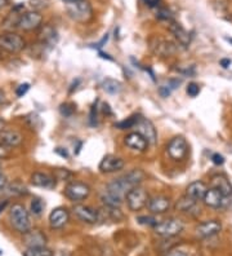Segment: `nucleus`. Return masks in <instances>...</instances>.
Listing matches in <instances>:
<instances>
[{"label":"nucleus","mask_w":232,"mask_h":256,"mask_svg":"<svg viewBox=\"0 0 232 256\" xmlns=\"http://www.w3.org/2000/svg\"><path fill=\"white\" fill-rule=\"evenodd\" d=\"M207 192H208V186L205 182H194L187 186V189H186V196L198 202V200H204Z\"/></svg>","instance_id":"nucleus-17"},{"label":"nucleus","mask_w":232,"mask_h":256,"mask_svg":"<svg viewBox=\"0 0 232 256\" xmlns=\"http://www.w3.org/2000/svg\"><path fill=\"white\" fill-rule=\"evenodd\" d=\"M152 50L156 54L161 57H167L173 54L176 52V46L173 43L167 40H161V39H156L155 40V44L152 46Z\"/></svg>","instance_id":"nucleus-24"},{"label":"nucleus","mask_w":232,"mask_h":256,"mask_svg":"<svg viewBox=\"0 0 232 256\" xmlns=\"http://www.w3.org/2000/svg\"><path fill=\"white\" fill-rule=\"evenodd\" d=\"M168 154L172 160H185L187 153H189V144L183 136H176L169 141L167 146Z\"/></svg>","instance_id":"nucleus-7"},{"label":"nucleus","mask_w":232,"mask_h":256,"mask_svg":"<svg viewBox=\"0 0 232 256\" xmlns=\"http://www.w3.org/2000/svg\"><path fill=\"white\" fill-rule=\"evenodd\" d=\"M103 91L107 92L110 94H118L121 91V83L119 80H115V79L107 78L103 80L102 83Z\"/></svg>","instance_id":"nucleus-27"},{"label":"nucleus","mask_w":232,"mask_h":256,"mask_svg":"<svg viewBox=\"0 0 232 256\" xmlns=\"http://www.w3.org/2000/svg\"><path fill=\"white\" fill-rule=\"evenodd\" d=\"M167 256H189L185 251H181V250H173V251H169Z\"/></svg>","instance_id":"nucleus-44"},{"label":"nucleus","mask_w":232,"mask_h":256,"mask_svg":"<svg viewBox=\"0 0 232 256\" xmlns=\"http://www.w3.org/2000/svg\"><path fill=\"white\" fill-rule=\"evenodd\" d=\"M101 200H102V202L108 207H119L121 204V202H123L121 198L116 197L115 194L110 193V192L106 190V189L103 190V193L101 194Z\"/></svg>","instance_id":"nucleus-28"},{"label":"nucleus","mask_w":232,"mask_h":256,"mask_svg":"<svg viewBox=\"0 0 232 256\" xmlns=\"http://www.w3.org/2000/svg\"><path fill=\"white\" fill-rule=\"evenodd\" d=\"M72 178V172L68 171L67 168H58L56 170V178L62 180V182H68Z\"/></svg>","instance_id":"nucleus-35"},{"label":"nucleus","mask_w":232,"mask_h":256,"mask_svg":"<svg viewBox=\"0 0 232 256\" xmlns=\"http://www.w3.org/2000/svg\"><path fill=\"white\" fill-rule=\"evenodd\" d=\"M0 255H1V250H0Z\"/></svg>","instance_id":"nucleus-54"},{"label":"nucleus","mask_w":232,"mask_h":256,"mask_svg":"<svg viewBox=\"0 0 232 256\" xmlns=\"http://www.w3.org/2000/svg\"><path fill=\"white\" fill-rule=\"evenodd\" d=\"M39 40H40V43L43 47H46V46L53 47V46L57 43V40H58L57 32L52 28V26H49V25L43 26L40 30V32H39Z\"/></svg>","instance_id":"nucleus-22"},{"label":"nucleus","mask_w":232,"mask_h":256,"mask_svg":"<svg viewBox=\"0 0 232 256\" xmlns=\"http://www.w3.org/2000/svg\"><path fill=\"white\" fill-rule=\"evenodd\" d=\"M169 30L170 32L174 35V38L177 39V42L182 46V47H189L190 43H191V35L189 32H186L185 28L180 25V24H177V22H170L169 25Z\"/></svg>","instance_id":"nucleus-19"},{"label":"nucleus","mask_w":232,"mask_h":256,"mask_svg":"<svg viewBox=\"0 0 232 256\" xmlns=\"http://www.w3.org/2000/svg\"><path fill=\"white\" fill-rule=\"evenodd\" d=\"M28 90H30V84H28V83H22V84H19L18 87H17V90H15V94H17V97H23L27 94Z\"/></svg>","instance_id":"nucleus-38"},{"label":"nucleus","mask_w":232,"mask_h":256,"mask_svg":"<svg viewBox=\"0 0 232 256\" xmlns=\"http://www.w3.org/2000/svg\"><path fill=\"white\" fill-rule=\"evenodd\" d=\"M137 222H139L141 225H147V226H155V225L158 224L156 219L155 218H151V216H139Z\"/></svg>","instance_id":"nucleus-36"},{"label":"nucleus","mask_w":232,"mask_h":256,"mask_svg":"<svg viewBox=\"0 0 232 256\" xmlns=\"http://www.w3.org/2000/svg\"><path fill=\"white\" fill-rule=\"evenodd\" d=\"M103 112H107V114H112V112L110 110V106H108V104H103Z\"/></svg>","instance_id":"nucleus-48"},{"label":"nucleus","mask_w":232,"mask_h":256,"mask_svg":"<svg viewBox=\"0 0 232 256\" xmlns=\"http://www.w3.org/2000/svg\"><path fill=\"white\" fill-rule=\"evenodd\" d=\"M70 219V215H68V211L65 207H57L50 212L49 215V225L50 228L53 229H61L63 228L66 224L68 222Z\"/></svg>","instance_id":"nucleus-14"},{"label":"nucleus","mask_w":232,"mask_h":256,"mask_svg":"<svg viewBox=\"0 0 232 256\" xmlns=\"http://www.w3.org/2000/svg\"><path fill=\"white\" fill-rule=\"evenodd\" d=\"M44 206H45V204H44L43 200H39V198H34V200H31V206H30L32 215L40 216L44 211Z\"/></svg>","instance_id":"nucleus-32"},{"label":"nucleus","mask_w":232,"mask_h":256,"mask_svg":"<svg viewBox=\"0 0 232 256\" xmlns=\"http://www.w3.org/2000/svg\"><path fill=\"white\" fill-rule=\"evenodd\" d=\"M154 229L155 233L160 236V237L172 238L182 233L183 229H185V224L180 219H168L164 220V222H158L154 226Z\"/></svg>","instance_id":"nucleus-4"},{"label":"nucleus","mask_w":232,"mask_h":256,"mask_svg":"<svg viewBox=\"0 0 232 256\" xmlns=\"http://www.w3.org/2000/svg\"><path fill=\"white\" fill-rule=\"evenodd\" d=\"M89 122H90V126H96L97 124V105H96V104L93 105L92 110H90Z\"/></svg>","instance_id":"nucleus-39"},{"label":"nucleus","mask_w":232,"mask_h":256,"mask_svg":"<svg viewBox=\"0 0 232 256\" xmlns=\"http://www.w3.org/2000/svg\"><path fill=\"white\" fill-rule=\"evenodd\" d=\"M107 40H108V34H106L105 36H103L102 39H101V40L98 42V43L93 44V47H94V48H102L103 46H105V44L107 43Z\"/></svg>","instance_id":"nucleus-41"},{"label":"nucleus","mask_w":232,"mask_h":256,"mask_svg":"<svg viewBox=\"0 0 232 256\" xmlns=\"http://www.w3.org/2000/svg\"><path fill=\"white\" fill-rule=\"evenodd\" d=\"M227 200L229 198L225 197L220 190H217L214 188H211V189H208L207 194H205V197L203 200H204V203L208 207L218 210L226 207Z\"/></svg>","instance_id":"nucleus-12"},{"label":"nucleus","mask_w":232,"mask_h":256,"mask_svg":"<svg viewBox=\"0 0 232 256\" xmlns=\"http://www.w3.org/2000/svg\"><path fill=\"white\" fill-rule=\"evenodd\" d=\"M62 2H65V3H72V2H79V0H62Z\"/></svg>","instance_id":"nucleus-52"},{"label":"nucleus","mask_w":232,"mask_h":256,"mask_svg":"<svg viewBox=\"0 0 232 256\" xmlns=\"http://www.w3.org/2000/svg\"><path fill=\"white\" fill-rule=\"evenodd\" d=\"M22 142V136L17 131L0 132V145L6 148H15Z\"/></svg>","instance_id":"nucleus-23"},{"label":"nucleus","mask_w":232,"mask_h":256,"mask_svg":"<svg viewBox=\"0 0 232 256\" xmlns=\"http://www.w3.org/2000/svg\"><path fill=\"white\" fill-rule=\"evenodd\" d=\"M46 238L40 230H28L23 234V244L28 247H44Z\"/></svg>","instance_id":"nucleus-20"},{"label":"nucleus","mask_w":232,"mask_h":256,"mask_svg":"<svg viewBox=\"0 0 232 256\" xmlns=\"http://www.w3.org/2000/svg\"><path fill=\"white\" fill-rule=\"evenodd\" d=\"M143 3L147 6H150V8H155V6H159L160 0H143Z\"/></svg>","instance_id":"nucleus-42"},{"label":"nucleus","mask_w":232,"mask_h":256,"mask_svg":"<svg viewBox=\"0 0 232 256\" xmlns=\"http://www.w3.org/2000/svg\"><path fill=\"white\" fill-rule=\"evenodd\" d=\"M186 92H187V94H189L190 97H196L200 94V87H199V84H196V83L192 82V83H190V84L187 86Z\"/></svg>","instance_id":"nucleus-37"},{"label":"nucleus","mask_w":232,"mask_h":256,"mask_svg":"<svg viewBox=\"0 0 232 256\" xmlns=\"http://www.w3.org/2000/svg\"><path fill=\"white\" fill-rule=\"evenodd\" d=\"M139 116H129V118L124 119V120H120V122L115 123V128H118V130H130V128L136 127L137 122H138Z\"/></svg>","instance_id":"nucleus-30"},{"label":"nucleus","mask_w":232,"mask_h":256,"mask_svg":"<svg viewBox=\"0 0 232 256\" xmlns=\"http://www.w3.org/2000/svg\"><path fill=\"white\" fill-rule=\"evenodd\" d=\"M75 110H76L75 105H74V104H70V102L62 104L61 106H59V112H61V116H65V118L71 116L72 114L75 112Z\"/></svg>","instance_id":"nucleus-33"},{"label":"nucleus","mask_w":232,"mask_h":256,"mask_svg":"<svg viewBox=\"0 0 232 256\" xmlns=\"http://www.w3.org/2000/svg\"><path fill=\"white\" fill-rule=\"evenodd\" d=\"M5 186H6V178H5V176L0 174V192L4 190V189H5Z\"/></svg>","instance_id":"nucleus-45"},{"label":"nucleus","mask_w":232,"mask_h":256,"mask_svg":"<svg viewBox=\"0 0 232 256\" xmlns=\"http://www.w3.org/2000/svg\"><path fill=\"white\" fill-rule=\"evenodd\" d=\"M54 152H56L58 156H61L62 158H68V152L66 149H63V148H57Z\"/></svg>","instance_id":"nucleus-43"},{"label":"nucleus","mask_w":232,"mask_h":256,"mask_svg":"<svg viewBox=\"0 0 232 256\" xmlns=\"http://www.w3.org/2000/svg\"><path fill=\"white\" fill-rule=\"evenodd\" d=\"M6 4H8V0H0V10H1V8H4Z\"/></svg>","instance_id":"nucleus-51"},{"label":"nucleus","mask_w":232,"mask_h":256,"mask_svg":"<svg viewBox=\"0 0 232 256\" xmlns=\"http://www.w3.org/2000/svg\"><path fill=\"white\" fill-rule=\"evenodd\" d=\"M212 162L217 166H222L223 163H225V158H223V156H221V154L214 153L213 156H212Z\"/></svg>","instance_id":"nucleus-40"},{"label":"nucleus","mask_w":232,"mask_h":256,"mask_svg":"<svg viewBox=\"0 0 232 256\" xmlns=\"http://www.w3.org/2000/svg\"><path fill=\"white\" fill-rule=\"evenodd\" d=\"M23 256H53V252L44 247H28L23 252Z\"/></svg>","instance_id":"nucleus-29"},{"label":"nucleus","mask_w":232,"mask_h":256,"mask_svg":"<svg viewBox=\"0 0 232 256\" xmlns=\"http://www.w3.org/2000/svg\"><path fill=\"white\" fill-rule=\"evenodd\" d=\"M89 185L80 182H72L67 184V186L65 188L66 198H68L71 202H81V200H87L89 197Z\"/></svg>","instance_id":"nucleus-6"},{"label":"nucleus","mask_w":232,"mask_h":256,"mask_svg":"<svg viewBox=\"0 0 232 256\" xmlns=\"http://www.w3.org/2000/svg\"><path fill=\"white\" fill-rule=\"evenodd\" d=\"M74 214L77 219L84 222H88V224H94L96 222H98V211L89 206L76 204L74 207Z\"/></svg>","instance_id":"nucleus-13"},{"label":"nucleus","mask_w":232,"mask_h":256,"mask_svg":"<svg viewBox=\"0 0 232 256\" xmlns=\"http://www.w3.org/2000/svg\"><path fill=\"white\" fill-rule=\"evenodd\" d=\"M8 204V200H4V202H0V212L5 208V206Z\"/></svg>","instance_id":"nucleus-50"},{"label":"nucleus","mask_w":232,"mask_h":256,"mask_svg":"<svg viewBox=\"0 0 232 256\" xmlns=\"http://www.w3.org/2000/svg\"><path fill=\"white\" fill-rule=\"evenodd\" d=\"M26 46L25 39L21 35L13 32H6L0 34V50L8 54H18Z\"/></svg>","instance_id":"nucleus-3"},{"label":"nucleus","mask_w":232,"mask_h":256,"mask_svg":"<svg viewBox=\"0 0 232 256\" xmlns=\"http://www.w3.org/2000/svg\"><path fill=\"white\" fill-rule=\"evenodd\" d=\"M99 57H101V58H105V60H108V61H112V57H110V54H103V52H99Z\"/></svg>","instance_id":"nucleus-47"},{"label":"nucleus","mask_w":232,"mask_h":256,"mask_svg":"<svg viewBox=\"0 0 232 256\" xmlns=\"http://www.w3.org/2000/svg\"><path fill=\"white\" fill-rule=\"evenodd\" d=\"M6 192H9L13 196H23V194H27V188L25 185H22L21 182H13V184L5 186Z\"/></svg>","instance_id":"nucleus-31"},{"label":"nucleus","mask_w":232,"mask_h":256,"mask_svg":"<svg viewBox=\"0 0 232 256\" xmlns=\"http://www.w3.org/2000/svg\"><path fill=\"white\" fill-rule=\"evenodd\" d=\"M211 184L212 188H214L217 190H220L225 197L229 198L232 196V185L231 182H230L229 178L225 175H214L213 178H212Z\"/></svg>","instance_id":"nucleus-18"},{"label":"nucleus","mask_w":232,"mask_h":256,"mask_svg":"<svg viewBox=\"0 0 232 256\" xmlns=\"http://www.w3.org/2000/svg\"><path fill=\"white\" fill-rule=\"evenodd\" d=\"M225 39H226L227 42H230V43H232V38H227V36H225Z\"/></svg>","instance_id":"nucleus-53"},{"label":"nucleus","mask_w":232,"mask_h":256,"mask_svg":"<svg viewBox=\"0 0 232 256\" xmlns=\"http://www.w3.org/2000/svg\"><path fill=\"white\" fill-rule=\"evenodd\" d=\"M127 203L128 207H129L130 211H141L142 208H145L149 203V194L147 192L143 189V188L134 186L133 189H130L129 193L127 194Z\"/></svg>","instance_id":"nucleus-5"},{"label":"nucleus","mask_w":232,"mask_h":256,"mask_svg":"<svg viewBox=\"0 0 232 256\" xmlns=\"http://www.w3.org/2000/svg\"><path fill=\"white\" fill-rule=\"evenodd\" d=\"M66 12L68 17L79 24H88L93 20V8L87 0H79L72 3H66Z\"/></svg>","instance_id":"nucleus-1"},{"label":"nucleus","mask_w":232,"mask_h":256,"mask_svg":"<svg viewBox=\"0 0 232 256\" xmlns=\"http://www.w3.org/2000/svg\"><path fill=\"white\" fill-rule=\"evenodd\" d=\"M41 24H43V16L37 10H31V12L22 13L18 28L23 32H32L40 28Z\"/></svg>","instance_id":"nucleus-8"},{"label":"nucleus","mask_w":232,"mask_h":256,"mask_svg":"<svg viewBox=\"0 0 232 256\" xmlns=\"http://www.w3.org/2000/svg\"><path fill=\"white\" fill-rule=\"evenodd\" d=\"M9 222L13 228L18 233L25 234L31 229L30 215L26 211L25 206L21 203H14L9 210Z\"/></svg>","instance_id":"nucleus-2"},{"label":"nucleus","mask_w":232,"mask_h":256,"mask_svg":"<svg viewBox=\"0 0 232 256\" xmlns=\"http://www.w3.org/2000/svg\"><path fill=\"white\" fill-rule=\"evenodd\" d=\"M124 178H127L128 182L132 184V186H138V185L141 184L143 180H145L146 174L142 171V170L136 168V170H132V171H129L128 174H125V175H124Z\"/></svg>","instance_id":"nucleus-26"},{"label":"nucleus","mask_w":232,"mask_h":256,"mask_svg":"<svg viewBox=\"0 0 232 256\" xmlns=\"http://www.w3.org/2000/svg\"><path fill=\"white\" fill-rule=\"evenodd\" d=\"M222 230V224L218 220H208L196 226V236L200 238H211Z\"/></svg>","instance_id":"nucleus-11"},{"label":"nucleus","mask_w":232,"mask_h":256,"mask_svg":"<svg viewBox=\"0 0 232 256\" xmlns=\"http://www.w3.org/2000/svg\"><path fill=\"white\" fill-rule=\"evenodd\" d=\"M176 210L183 214H191L194 210H196V200H191L190 197L185 196L180 200H177Z\"/></svg>","instance_id":"nucleus-25"},{"label":"nucleus","mask_w":232,"mask_h":256,"mask_svg":"<svg viewBox=\"0 0 232 256\" xmlns=\"http://www.w3.org/2000/svg\"><path fill=\"white\" fill-rule=\"evenodd\" d=\"M156 18L161 20V21L173 22V14L167 8H159L158 12H156Z\"/></svg>","instance_id":"nucleus-34"},{"label":"nucleus","mask_w":232,"mask_h":256,"mask_svg":"<svg viewBox=\"0 0 232 256\" xmlns=\"http://www.w3.org/2000/svg\"><path fill=\"white\" fill-rule=\"evenodd\" d=\"M124 160L120 156H112V154H107L103 156V160L99 163V171L102 174H114L120 170L124 168Z\"/></svg>","instance_id":"nucleus-10"},{"label":"nucleus","mask_w":232,"mask_h":256,"mask_svg":"<svg viewBox=\"0 0 232 256\" xmlns=\"http://www.w3.org/2000/svg\"><path fill=\"white\" fill-rule=\"evenodd\" d=\"M220 64H221V66H222L223 69H227V68L231 65V60H230V58H222L220 61Z\"/></svg>","instance_id":"nucleus-46"},{"label":"nucleus","mask_w":232,"mask_h":256,"mask_svg":"<svg viewBox=\"0 0 232 256\" xmlns=\"http://www.w3.org/2000/svg\"><path fill=\"white\" fill-rule=\"evenodd\" d=\"M124 142L128 148H130L132 150H137V152H145L149 145L147 140L139 132H132V134H127L124 138Z\"/></svg>","instance_id":"nucleus-15"},{"label":"nucleus","mask_w":232,"mask_h":256,"mask_svg":"<svg viewBox=\"0 0 232 256\" xmlns=\"http://www.w3.org/2000/svg\"><path fill=\"white\" fill-rule=\"evenodd\" d=\"M31 184L37 188H44V189H52L56 186L54 178L43 172H34L31 175Z\"/></svg>","instance_id":"nucleus-21"},{"label":"nucleus","mask_w":232,"mask_h":256,"mask_svg":"<svg viewBox=\"0 0 232 256\" xmlns=\"http://www.w3.org/2000/svg\"><path fill=\"white\" fill-rule=\"evenodd\" d=\"M136 127H137V132H139V134H142L150 145L156 144V140H158L156 128H155V126L150 122L149 119L139 116Z\"/></svg>","instance_id":"nucleus-9"},{"label":"nucleus","mask_w":232,"mask_h":256,"mask_svg":"<svg viewBox=\"0 0 232 256\" xmlns=\"http://www.w3.org/2000/svg\"><path fill=\"white\" fill-rule=\"evenodd\" d=\"M147 207L152 214H164L170 208V200L165 196H155L149 200Z\"/></svg>","instance_id":"nucleus-16"},{"label":"nucleus","mask_w":232,"mask_h":256,"mask_svg":"<svg viewBox=\"0 0 232 256\" xmlns=\"http://www.w3.org/2000/svg\"><path fill=\"white\" fill-rule=\"evenodd\" d=\"M4 101H5V94L3 90H0V104H3Z\"/></svg>","instance_id":"nucleus-49"}]
</instances>
